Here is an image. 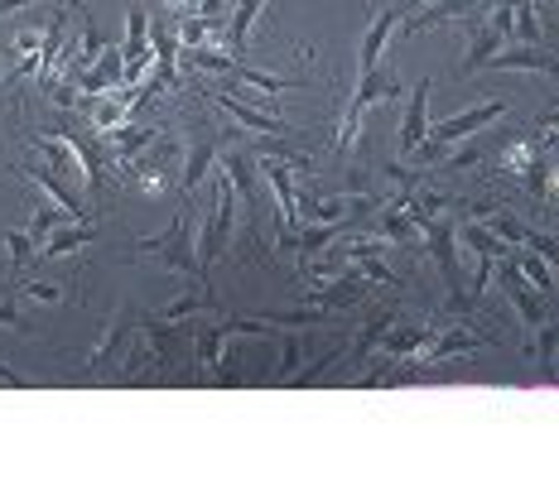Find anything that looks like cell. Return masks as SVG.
<instances>
[{"label": "cell", "instance_id": "cell-1", "mask_svg": "<svg viewBox=\"0 0 559 481\" xmlns=\"http://www.w3.org/2000/svg\"><path fill=\"white\" fill-rule=\"evenodd\" d=\"M511 111V101L502 97H492V101H483V107H473V111H463V116H449V121H439V125H429V135H425V145L415 149L411 159L419 164H439L449 155V145H459V140H468L477 135L483 125H492V121H502V116Z\"/></svg>", "mask_w": 559, "mask_h": 481}, {"label": "cell", "instance_id": "cell-2", "mask_svg": "<svg viewBox=\"0 0 559 481\" xmlns=\"http://www.w3.org/2000/svg\"><path fill=\"white\" fill-rule=\"evenodd\" d=\"M395 97H401V87H395L391 77H381V68H367L362 82H357V92H353V101H347L343 116H337V131H333V149H337V155H347V149H353L357 131H362V116L377 107V101H395Z\"/></svg>", "mask_w": 559, "mask_h": 481}, {"label": "cell", "instance_id": "cell-3", "mask_svg": "<svg viewBox=\"0 0 559 481\" xmlns=\"http://www.w3.org/2000/svg\"><path fill=\"white\" fill-rule=\"evenodd\" d=\"M135 251H159V255H165V269L193 275V279H203V289H213V285H207L203 251L193 245V213H179V217H174V227L165 231V237H145V241L135 245Z\"/></svg>", "mask_w": 559, "mask_h": 481}, {"label": "cell", "instance_id": "cell-4", "mask_svg": "<svg viewBox=\"0 0 559 481\" xmlns=\"http://www.w3.org/2000/svg\"><path fill=\"white\" fill-rule=\"evenodd\" d=\"M453 237H459V227H453L449 217H435V221H429V231H425V245L435 251L439 275H444V285H449V299L453 303H468V294H463V275H459V251H453Z\"/></svg>", "mask_w": 559, "mask_h": 481}, {"label": "cell", "instance_id": "cell-5", "mask_svg": "<svg viewBox=\"0 0 559 481\" xmlns=\"http://www.w3.org/2000/svg\"><path fill=\"white\" fill-rule=\"evenodd\" d=\"M231 197H237V188H231V179L223 173V183H217V193H213V217H207V227H203V265L217 261L231 241V227H237V207H231Z\"/></svg>", "mask_w": 559, "mask_h": 481}, {"label": "cell", "instance_id": "cell-6", "mask_svg": "<svg viewBox=\"0 0 559 481\" xmlns=\"http://www.w3.org/2000/svg\"><path fill=\"white\" fill-rule=\"evenodd\" d=\"M429 92H435V77H419L415 92H411V107H405V121H401V140H395V155L411 159L429 135Z\"/></svg>", "mask_w": 559, "mask_h": 481}, {"label": "cell", "instance_id": "cell-7", "mask_svg": "<svg viewBox=\"0 0 559 481\" xmlns=\"http://www.w3.org/2000/svg\"><path fill=\"white\" fill-rule=\"evenodd\" d=\"M483 347H497L492 333H483V327H449V333H435V337H429L425 357H419V371L435 366V361L463 357V351H483Z\"/></svg>", "mask_w": 559, "mask_h": 481}, {"label": "cell", "instance_id": "cell-8", "mask_svg": "<svg viewBox=\"0 0 559 481\" xmlns=\"http://www.w3.org/2000/svg\"><path fill=\"white\" fill-rule=\"evenodd\" d=\"M140 323H145V313H116V318L107 323V327H102V337H97V347H92L87 351V361H83V366L87 371H102V366H107V361L116 357V351H121V347H131L135 342V333H140Z\"/></svg>", "mask_w": 559, "mask_h": 481}, {"label": "cell", "instance_id": "cell-9", "mask_svg": "<svg viewBox=\"0 0 559 481\" xmlns=\"http://www.w3.org/2000/svg\"><path fill=\"white\" fill-rule=\"evenodd\" d=\"M217 145H227V135H217V131H203L198 125L193 140H189V155H183V173H179V188L183 193H198V183H203V173H207V164L217 159Z\"/></svg>", "mask_w": 559, "mask_h": 481}, {"label": "cell", "instance_id": "cell-10", "mask_svg": "<svg viewBox=\"0 0 559 481\" xmlns=\"http://www.w3.org/2000/svg\"><path fill=\"white\" fill-rule=\"evenodd\" d=\"M213 101L231 116V121H241V125H247V131H255V135H295L285 121H280V116H265L251 97H231V92H213Z\"/></svg>", "mask_w": 559, "mask_h": 481}, {"label": "cell", "instance_id": "cell-11", "mask_svg": "<svg viewBox=\"0 0 559 481\" xmlns=\"http://www.w3.org/2000/svg\"><path fill=\"white\" fill-rule=\"evenodd\" d=\"M487 68H521V73H550V77H559V58L545 49V44H516V49H497L492 58H487Z\"/></svg>", "mask_w": 559, "mask_h": 481}, {"label": "cell", "instance_id": "cell-12", "mask_svg": "<svg viewBox=\"0 0 559 481\" xmlns=\"http://www.w3.org/2000/svg\"><path fill=\"white\" fill-rule=\"evenodd\" d=\"M121 77H126V58H121V49H107V53H97V63H92L83 77H78V92H83V97H102V92L121 87Z\"/></svg>", "mask_w": 559, "mask_h": 481}, {"label": "cell", "instance_id": "cell-13", "mask_svg": "<svg viewBox=\"0 0 559 481\" xmlns=\"http://www.w3.org/2000/svg\"><path fill=\"white\" fill-rule=\"evenodd\" d=\"M223 173L231 179V188L241 193V213H247V231H261V207H255V183H251V159L247 155H223Z\"/></svg>", "mask_w": 559, "mask_h": 481}, {"label": "cell", "instance_id": "cell-14", "mask_svg": "<svg viewBox=\"0 0 559 481\" xmlns=\"http://www.w3.org/2000/svg\"><path fill=\"white\" fill-rule=\"evenodd\" d=\"M395 25H401V10H377V15H371V25L362 34V49H357V63H362V73L381 63V53H386Z\"/></svg>", "mask_w": 559, "mask_h": 481}, {"label": "cell", "instance_id": "cell-15", "mask_svg": "<svg viewBox=\"0 0 559 481\" xmlns=\"http://www.w3.org/2000/svg\"><path fill=\"white\" fill-rule=\"evenodd\" d=\"M20 179H29L34 188H39V193L44 197H49V203H58V207H63V213L68 217H73V221H87V213H83V203H78V197L73 193H68V183L63 179H58V173H44V169H25V164H20Z\"/></svg>", "mask_w": 559, "mask_h": 481}, {"label": "cell", "instance_id": "cell-16", "mask_svg": "<svg viewBox=\"0 0 559 481\" xmlns=\"http://www.w3.org/2000/svg\"><path fill=\"white\" fill-rule=\"evenodd\" d=\"M511 261H516V269L531 279L535 289H540L545 299L559 303V279H555V269L545 265V255H540V251H531V245H516V251H511Z\"/></svg>", "mask_w": 559, "mask_h": 481}, {"label": "cell", "instance_id": "cell-17", "mask_svg": "<svg viewBox=\"0 0 559 481\" xmlns=\"http://www.w3.org/2000/svg\"><path fill=\"white\" fill-rule=\"evenodd\" d=\"M261 5L265 0H237V10H231V20L223 29V44L231 58H247V39H251V25H255V15H261Z\"/></svg>", "mask_w": 559, "mask_h": 481}, {"label": "cell", "instance_id": "cell-18", "mask_svg": "<svg viewBox=\"0 0 559 481\" xmlns=\"http://www.w3.org/2000/svg\"><path fill=\"white\" fill-rule=\"evenodd\" d=\"M92 237H97V227H92V221H73V227H58L49 241L39 245V261H58V255H68V251H78V245H87Z\"/></svg>", "mask_w": 559, "mask_h": 481}, {"label": "cell", "instance_id": "cell-19", "mask_svg": "<svg viewBox=\"0 0 559 481\" xmlns=\"http://www.w3.org/2000/svg\"><path fill=\"white\" fill-rule=\"evenodd\" d=\"M540 159H545V149L535 145V140H507V145H502V169L516 173V179H526Z\"/></svg>", "mask_w": 559, "mask_h": 481}, {"label": "cell", "instance_id": "cell-20", "mask_svg": "<svg viewBox=\"0 0 559 481\" xmlns=\"http://www.w3.org/2000/svg\"><path fill=\"white\" fill-rule=\"evenodd\" d=\"M227 342H231V327L227 323L223 327H203V333H198V361H203L207 371L223 375V351H227Z\"/></svg>", "mask_w": 559, "mask_h": 481}, {"label": "cell", "instance_id": "cell-21", "mask_svg": "<svg viewBox=\"0 0 559 481\" xmlns=\"http://www.w3.org/2000/svg\"><path fill=\"white\" fill-rule=\"evenodd\" d=\"M63 221H73V217H68L58 203H39V207H34V213H29V227H25V231H29V237L44 245V241H49L58 227H63Z\"/></svg>", "mask_w": 559, "mask_h": 481}, {"label": "cell", "instance_id": "cell-22", "mask_svg": "<svg viewBox=\"0 0 559 481\" xmlns=\"http://www.w3.org/2000/svg\"><path fill=\"white\" fill-rule=\"evenodd\" d=\"M535 337H540V371H545V381H559V323L545 318L540 327H535Z\"/></svg>", "mask_w": 559, "mask_h": 481}, {"label": "cell", "instance_id": "cell-23", "mask_svg": "<svg viewBox=\"0 0 559 481\" xmlns=\"http://www.w3.org/2000/svg\"><path fill=\"white\" fill-rule=\"evenodd\" d=\"M231 77L251 82V87H261V92H289V87H305L299 77H265V73H255V68H247V58H237V63H231Z\"/></svg>", "mask_w": 559, "mask_h": 481}, {"label": "cell", "instance_id": "cell-24", "mask_svg": "<svg viewBox=\"0 0 559 481\" xmlns=\"http://www.w3.org/2000/svg\"><path fill=\"white\" fill-rule=\"evenodd\" d=\"M5 255H10V269H29L39 261V241L29 237V231H10L5 237Z\"/></svg>", "mask_w": 559, "mask_h": 481}, {"label": "cell", "instance_id": "cell-25", "mask_svg": "<svg viewBox=\"0 0 559 481\" xmlns=\"http://www.w3.org/2000/svg\"><path fill=\"white\" fill-rule=\"evenodd\" d=\"M516 39L521 44H545L540 20H535V0H516Z\"/></svg>", "mask_w": 559, "mask_h": 481}, {"label": "cell", "instance_id": "cell-26", "mask_svg": "<svg viewBox=\"0 0 559 481\" xmlns=\"http://www.w3.org/2000/svg\"><path fill=\"white\" fill-rule=\"evenodd\" d=\"M395 318H391V313H381V318H371V327H367V333L362 337H357V347H353V357H367V351L371 347H377L381 342V333H386V327H391Z\"/></svg>", "mask_w": 559, "mask_h": 481}, {"label": "cell", "instance_id": "cell-27", "mask_svg": "<svg viewBox=\"0 0 559 481\" xmlns=\"http://www.w3.org/2000/svg\"><path fill=\"white\" fill-rule=\"evenodd\" d=\"M165 10L179 20H189V15H198V0H165Z\"/></svg>", "mask_w": 559, "mask_h": 481}, {"label": "cell", "instance_id": "cell-28", "mask_svg": "<svg viewBox=\"0 0 559 481\" xmlns=\"http://www.w3.org/2000/svg\"><path fill=\"white\" fill-rule=\"evenodd\" d=\"M25 294H29V299H39V303H53L58 294H63V289H53V285H29Z\"/></svg>", "mask_w": 559, "mask_h": 481}, {"label": "cell", "instance_id": "cell-29", "mask_svg": "<svg viewBox=\"0 0 559 481\" xmlns=\"http://www.w3.org/2000/svg\"><path fill=\"white\" fill-rule=\"evenodd\" d=\"M0 323H10V327H20V303H15V294H10L5 303H0Z\"/></svg>", "mask_w": 559, "mask_h": 481}, {"label": "cell", "instance_id": "cell-30", "mask_svg": "<svg viewBox=\"0 0 559 481\" xmlns=\"http://www.w3.org/2000/svg\"><path fill=\"white\" fill-rule=\"evenodd\" d=\"M217 10H223V0H198V15L213 20V25H223V20H217Z\"/></svg>", "mask_w": 559, "mask_h": 481}, {"label": "cell", "instance_id": "cell-31", "mask_svg": "<svg viewBox=\"0 0 559 481\" xmlns=\"http://www.w3.org/2000/svg\"><path fill=\"white\" fill-rule=\"evenodd\" d=\"M25 5H39V0H0V15H15V10H25Z\"/></svg>", "mask_w": 559, "mask_h": 481}, {"label": "cell", "instance_id": "cell-32", "mask_svg": "<svg viewBox=\"0 0 559 481\" xmlns=\"http://www.w3.org/2000/svg\"><path fill=\"white\" fill-rule=\"evenodd\" d=\"M535 131H559V111H550V116H540V125Z\"/></svg>", "mask_w": 559, "mask_h": 481}, {"label": "cell", "instance_id": "cell-33", "mask_svg": "<svg viewBox=\"0 0 559 481\" xmlns=\"http://www.w3.org/2000/svg\"><path fill=\"white\" fill-rule=\"evenodd\" d=\"M550 261H555V265H559V237H555V251H550Z\"/></svg>", "mask_w": 559, "mask_h": 481}, {"label": "cell", "instance_id": "cell-34", "mask_svg": "<svg viewBox=\"0 0 559 481\" xmlns=\"http://www.w3.org/2000/svg\"><path fill=\"white\" fill-rule=\"evenodd\" d=\"M0 375H5V381H10V375H15V371H10V366H5V361H0Z\"/></svg>", "mask_w": 559, "mask_h": 481}]
</instances>
